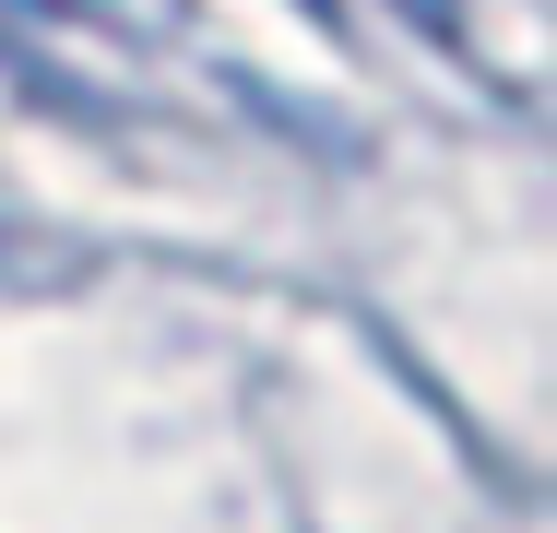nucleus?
<instances>
[{
  "label": "nucleus",
  "instance_id": "1",
  "mask_svg": "<svg viewBox=\"0 0 557 533\" xmlns=\"http://www.w3.org/2000/svg\"><path fill=\"white\" fill-rule=\"evenodd\" d=\"M48 24H84V36H178V0H24Z\"/></svg>",
  "mask_w": 557,
  "mask_h": 533
},
{
  "label": "nucleus",
  "instance_id": "2",
  "mask_svg": "<svg viewBox=\"0 0 557 533\" xmlns=\"http://www.w3.org/2000/svg\"><path fill=\"white\" fill-rule=\"evenodd\" d=\"M309 12H321V0H309ZM428 12H440V0H428Z\"/></svg>",
  "mask_w": 557,
  "mask_h": 533
}]
</instances>
